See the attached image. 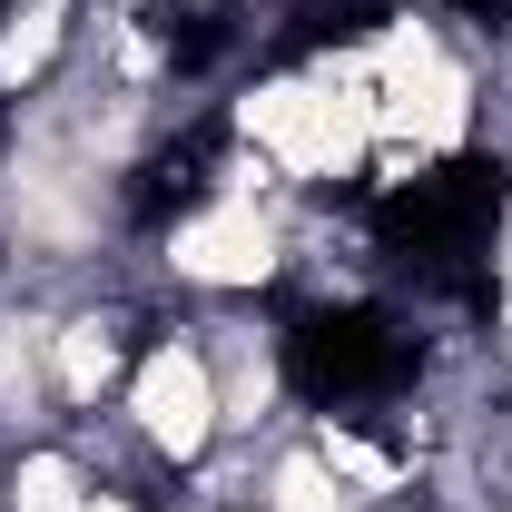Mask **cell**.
Instances as JSON below:
<instances>
[{
  "mask_svg": "<svg viewBox=\"0 0 512 512\" xmlns=\"http://www.w3.org/2000/svg\"><path fill=\"white\" fill-rule=\"evenodd\" d=\"M109 424L128 434L138 473H148L158 493H178L188 473H207V463L227 453L217 355H207V325H197L188 306H168V316L148 325V345H138V365H128L119 404H109Z\"/></svg>",
  "mask_w": 512,
  "mask_h": 512,
  "instance_id": "cell-1",
  "label": "cell"
},
{
  "mask_svg": "<svg viewBox=\"0 0 512 512\" xmlns=\"http://www.w3.org/2000/svg\"><path fill=\"white\" fill-rule=\"evenodd\" d=\"M99 463L79 453V434H40V444L0 453V512H89Z\"/></svg>",
  "mask_w": 512,
  "mask_h": 512,
  "instance_id": "cell-2",
  "label": "cell"
},
{
  "mask_svg": "<svg viewBox=\"0 0 512 512\" xmlns=\"http://www.w3.org/2000/svg\"><path fill=\"white\" fill-rule=\"evenodd\" d=\"M473 256H483V286L512 296V178H493V197H483V237H473Z\"/></svg>",
  "mask_w": 512,
  "mask_h": 512,
  "instance_id": "cell-3",
  "label": "cell"
},
{
  "mask_svg": "<svg viewBox=\"0 0 512 512\" xmlns=\"http://www.w3.org/2000/svg\"><path fill=\"white\" fill-rule=\"evenodd\" d=\"M483 355L512 375V296H493V316H483Z\"/></svg>",
  "mask_w": 512,
  "mask_h": 512,
  "instance_id": "cell-4",
  "label": "cell"
}]
</instances>
